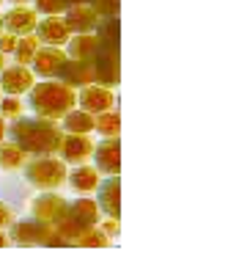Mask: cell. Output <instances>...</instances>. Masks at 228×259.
Instances as JSON below:
<instances>
[{
    "label": "cell",
    "mask_w": 228,
    "mask_h": 259,
    "mask_svg": "<svg viewBox=\"0 0 228 259\" xmlns=\"http://www.w3.org/2000/svg\"><path fill=\"white\" fill-rule=\"evenodd\" d=\"M72 245H83V248H104V245H110V237L102 229L91 226V229H85Z\"/></svg>",
    "instance_id": "24"
},
{
    "label": "cell",
    "mask_w": 228,
    "mask_h": 259,
    "mask_svg": "<svg viewBox=\"0 0 228 259\" xmlns=\"http://www.w3.org/2000/svg\"><path fill=\"white\" fill-rule=\"evenodd\" d=\"M69 9L66 0H36V11L39 14H47V17H58Z\"/></svg>",
    "instance_id": "26"
},
{
    "label": "cell",
    "mask_w": 228,
    "mask_h": 259,
    "mask_svg": "<svg viewBox=\"0 0 228 259\" xmlns=\"http://www.w3.org/2000/svg\"><path fill=\"white\" fill-rule=\"evenodd\" d=\"M0 3H3V0H0Z\"/></svg>",
    "instance_id": "38"
},
{
    "label": "cell",
    "mask_w": 228,
    "mask_h": 259,
    "mask_svg": "<svg viewBox=\"0 0 228 259\" xmlns=\"http://www.w3.org/2000/svg\"><path fill=\"white\" fill-rule=\"evenodd\" d=\"M30 85H33V72L28 66L17 64V66H9V69L0 72V89L11 97L25 94V91H30Z\"/></svg>",
    "instance_id": "12"
},
{
    "label": "cell",
    "mask_w": 228,
    "mask_h": 259,
    "mask_svg": "<svg viewBox=\"0 0 228 259\" xmlns=\"http://www.w3.org/2000/svg\"><path fill=\"white\" fill-rule=\"evenodd\" d=\"M11 3H20L22 6V3H28V0H11Z\"/></svg>",
    "instance_id": "36"
},
{
    "label": "cell",
    "mask_w": 228,
    "mask_h": 259,
    "mask_svg": "<svg viewBox=\"0 0 228 259\" xmlns=\"http://www.w3.org/2000/svg\"><path fill=\"white\" fill-rule=\"evenodd\" d=\"M36 22H39L36 11L25 9V6L11 9L9 14L3 17V28H6V33H11V36H30L36 30Z\"/></svg>",
    "instance_id": "14"
},
{
    "label": "cell",
    "mask_w": 228,
    "mask_h": 259,
    "mask_svg": "<svg viewBox=\"0 0 228 259\" xmlns=\"http://www.w3.org/2000/svg\"><path fill=\"white\" fill-rule=\"evenodd\" d=\"M91 152H94V144H91L88 135H75V133H69V135H64V141H61L58 155H61V160H64V163L80 165V163H85V160L91 157Z\"/></svg>",
    "instance_id": "9"
},
{
    "label": "cell",
    "mask_w": 228,
    "mask_h": 259,
    "mask_svg": "<svg viewBox=\"0 0 228 259\" xmlns=\"http://www.w3.org/2000/svg\"><path fill=\"white\" fill-rule=\"evenodd\" d=\"M66 53L64 50H58V47H41V50H36L33 55V61H30V72L33 75H39V77H58L61 75V69H64V64H66Z\"/></svg>",
    "instance_id": "6"
},
{
    "label": "cell",
    "mask_w": 228,
    "mask_h": 259,
    "mask_svg": "<svg viewBox=\"0 0 228 259\" xmlns=\"http://www.w3.org/2000/svg\"><path fill=\"white\" fill-rule=\"evenodd\" d=\"M77 102V94L72 85L64 83H52V80H44V83H33L30 85V97L28 105L39 119L55 121V119H64Z\"/></svg>",
    "instance_id": "2"
},
{
    "label": "cell",
    "mask_w": 228,
    "mask_h": 259,
    "mask_svg": "<svg viewBox=\"0 0 228 259\" xmlns=\"http://www.w3.org/2000/svg\"><path fill=\"white\" fill-rule=\"evenodd\" d=\"M94 69V83L99 85H116L119 83V45H104L99 41V50L88 61Z\"/></svg>",
    "instance_id": "4"
},
{
    "label": "cell",
    "mask_w": 228,
    "mask_h": 259,
    "mask_svg": "<svg viewBox=\"0 0 228 259\" xmlns=\"http://www.w3.org/2000/svg\"><path fill=\"white\" fill-rule=\"evenodd\" d=\"M66 3H69V9H72V6H85L88 0H66Z\"/></svg>",
    "instance_id": "34"
},
{
    "label": "cell",
    "mask_w": 228,
    "mask_h": 259,
    "mask_svg": "<svg viewBox=\"0 0 228 259\" xmlns=\"http://www.w3.org/2000/svg\"><path fill=\"white\" fill-rule=\"evenodd\" d=\"M0 30H3V17H0Z\"/></svg>",
    "instance_id": "37"
},
{
    "label": "cell",
    "mask_w": 228,
    "mask_h": 259,
    "mask_svg": "<svg viewBox=\"0 0 228 259\" xmlns=\"http://www.w3.org/2000/svg\"><path fill=\"white\" fill-rule=\"evenodd\" d=\"M3 138H6V121H3V116H0V144H3Z\"/></svg>",
    "instance_id": "32"
},
{
    "label": "cell",
    "mask_w": 228,
    "mask_h": 259,
    "mask_svg": "<svg viewBox=\"0 0 228 259\" xmlns=\"http://www.w3.org/2000/svg\"><path fill=\"white\" fill-rule=\"evenodd\" d=\"M88 6L99 17H119V0H88Z\"/></svg>",
    "instance_id": "27"
},
{
    "label": "cell",
    "mask_w": 228,
    "mask_h": 259,
    "mask_svg": "<svg viewBox=\"0 0 228 259\" xmlns=\"http://www.w3.org/2000/svg\"><path fill=\"white\" fill-rule=\"evenodd\" d=\"M36 50H39V39H36L33 33L30 36H22V39H17V50H14V58H17V64L20 66H25L33 61V55Z\"/></svg>",
    "instance_id": "22"
},
{
    "label": "cell",
    "mask_w": 228,
    "mask_h": 259,
    "mask_svg": "<svg viewBox=\"0 0 228 259\" xmlns=\"http://www.w3.org/2000/svg\"><path fill=\"white\" fill-rule=\"evenodd\" d=\"M119 193H121L119 177H107V180H102L99 188H96V207H99V212H104L107 218H121Z\"/></svg>",
    "instance_id": "11"
},
{
    "label": "cell",
    "mask_w": 228,
    "mask_h": 259,
    "mask_svg": "<svg viewBox=\"0 0 228 259\" xmlns=\"http://www.w3.org/2000/svg\"><path fill=\"white\" fill-rule=\"evenodd\" d=\"M9 229H11V240H14L17 245H39V224H36L33 218L14 221Z\"/></svg>",
    "instance_id": "18"
},
{
    "label": "cell",
    "mask_w": 228,
    "mask_h": 259,
    "mask_svg": "<svg viewBox=\"0 0 228 259\" xmlns=\"http://www.w3.org/2000/svg\"><path fill=\"white\" fill-rule=\"evenodd\" d=\"M94 130H99L104 138H119V130H121V119L116 110H104L94 119Z\"/></svg>",
    "instance_id": "21"
},
{
    "label": "cell",
    "mask_w": 228,
    "mask_h": 259,
    "mask_svg": "<svg viewBox=\"0 0 228 259\" xmlns=\"http://www.w3.org/2000/svg\"><path fill=\"white\" fill-rule=\"evenodd\" d=\"M58 77L64 85H91L94 83V69H91L88 61H66Z\"/></svg>",
    "instance_id": "15"
},
{
    "label": "cell",
    "mask_w": 228,
    "mask_h": 259,
    "mask_svg": "<svg viewBox=\"0 0 228 259\" xmlns=\"http://www.w3.org/2000/svg\"><path fill=\"white\" fill-rule=\"evenodd\" d=\"M66 182H69L77 193H94V190L99 188V174H96V168H91V165H77L72 174H66Z\"/></svg>",
    "instance_id": "17"
},
{
    "label": "cell",
    "mask_w": 228,
    "mask_h": 259,
    "mask_svg": "<svg viewBox=\"0 0 228 259\" xmlns=\"http://www.w3.org/2000/svg\"><path fill=\"white\" fill-rule=\"evenodd\" d=\"M28 160L30 157L17 144H11V141H9V144H0V168H3V171H20Z\"/></svg>",
    "instance_id": "19"
},
{
    "label": "cell",
    "mask_w": 228,
    "mask_h": 259,
    "mask_svg": "<svg viewBox=\"0 0 228 259\" xmlns=\"http://www.w3.org/2000/svg\"><path fill=\"white\" fill-rule=\"evenodd\" d=\"M94 160H96V171H102V174H110L116 177L121 168V144L119 138H104L102 144L94 146Z\"/></svg>",
    "instance_id": "8"
},
{
    "label": "cell",
    "mask_w": 228,
    "mask_h": 259,
    "mask_svg": "<svg viewBox=\"0 0 228 259\" xmlns=\"http://www.w3.org/2000/svg\"><path fill=\"white\" fill-rule=\"evenodd\" d=\"M66 212H69V201L64 196L44 193L33 201V221L41 226H58L66 218Z\"/></svg>",
    "instance_id": "5"
},
{
    "label": "cell",
    "mask_w": 228,
    "mask_h": 259,
    "mask_svg": "<svg viewBox=\"0 0 228 259\" xmlns=\"http://www.w3.org/2000/svg\"><path fill=\"white\" fill-rule=\"evenodd\" d=\"M64 14H66L64 17L66 28H69V33H75V36L77 33H94L96 25H99V20H102L88 3L85 6H72V9H66Z\"/></svg>",
    "instance_id": "10"
},
{
    "label": "cell",
    "mask_w": 228,
    "mask_h": 259,
    "mask_svg": "<svg viewBox=\"0 0 228 259\" xmlns=\"http://www.w3.org/2000/svg\"><path fill=\"white\" fill-rule=\"evenodd\" d=\"M9 141L17 144L28 157H55L64 141V130L55 127V121L47 119H30V116H20L11 121V127L6 130Z\"/></svg>",
    "instance_id": "1"
},
{
    "label": "cell",
    "mask_w": 228,
    "mask_h": 259,
    "mask_svg": "<svg viewBox=\"0 0 228 259\" xmlns=\"http://www.w3.org/2000/svg\"><path fill=\"white\" fill-rule=\"evenodd\" d=\"M36 39L44 41L47 47H61L69 41V28H66L64 20H58V17H47V20H39L36 22Z\"/></svg>",
    "instance_id": "13"
},
{
    "label": "cell",
    "mask_w": 228,
    "mask_h": 259,
    "mask_svg": "<svg viewBox=\"0 0 228 259\" xmlns=\"http://www.w3.org/2000/svg\"><path fill=\"white\" fill-rule=\"evenodd\" d=\"M94 36L99 41H104V45H119V20L116 17H102Z\"/></svg>",
    "instance_id": "23"
},
{
    "label": "cell",
    "mask_w": 228,
    "mask_h": 259,
    "mask_svg": "<svg viewBox=\"0 0 228 259\" xmlns=\"http://www.w3.org/2000/svg\"><path fill=\"white\" fill-rule=\"evenodd\" d=\"M39 245H47V248H52V245H55V248H58V245H72V243L58 229H55V226H41L39 224Z\"/></svg>",
    "instance_id": "25"
},
{
    "label": "cell",
    "mask_w": 228,
    "mask_h": 259,
    "mask_svg": "<svg viewBox=\"0 0 228 259\" xmlns=\"http://www.w3.org/2000/svg\"><path fill=\"white\" fill-rule=\"evenodd\" d=\"M25 171V182L39 190H58L66 182V165L64 160L55 157H33L22 165Z\"/></svg>",
    "instance_id": "3"
},
{
    "label": "cell",
    "mask_w": 228,
    "mask_h": 259,
    "mask_svg": "<svg viewBox=\"0 0 228 259\" xmlns=\"http://www.w3.org/2000/svg\"><path fill=\"white\" fill-rule=\"evenodd\" d=\"M102 232L107 234V237H116V234H119V218H110L107 224L102 226Z\"/></svg>",
    "instance_id": "31"
},
{
    "label": "cell",
    "mask_w": 228,
    "mask_h": 259,
    "mask_svg": "<svg viewBox=\"0 0 228 259\" xmlns=\"http://www.w3.org/2000/svg\"><path fill=\"white\" fill-rule=\"evenodd\" d=\"M6 69V61H3V53H0V72Z\"/></svg>",
    "instance_id": "35"
},
{
    "label": "cell",
    "mask_w": 228,
    "mask_h": 259,
    "mask_svg": "<svg viewBox=\"0 0 228 259\" xmlns=\"http://www.w3.org/2000/svg\"><path fill=\"white\" fill-rule=\"evenodd\" d=\"M14 209H11L9 204H3V201H0V229H9L11 224H14Z\"/></svg>",
    "instance_id": "29"
},
{
    "label": "cell",
    "mask_w": 228,
    "mask_h": 259,
    "mask_svg": "<svg viewBox=\"0 0 228 259\" xmlns=\"http://www.w3.org/2000/svg\"><path fill=\"white\" fill-rule=\"evenodd\" d=\"M0 113L11 116V119H20L22 116V102L17 100V97H6V100L0 102Z\"/></svg>",
    "instance_id": "28"
},
{
    "label": "cell",
    "mask_w": 228,
    "mask_h": 259,
    "mask_svg": "<svg viewBox=\"0 0 228 259\" xmlns=\"http://www.w3.org/2000/svg\"><path fill=\"white\" fill-rule=\"evenodd\" d=\"M64 130H69L75 135H85L94 130V116L85 113V110H69L64 116Z\"/></svg>",
    "instance_id": "20"
},
{
    "label": "cell",
    "mask_w": 228,
    "mask_h": 259,
    "mask_svg": "<svg viewBox=\"0 0 228 259\" xmlns=\"http://www.w3.org/2000/svg\"><path fill=\"white\" fill-rule=\"evenodd\" d=\"M6 245H9V234L0 232V248H6Z\"/></svg>",
    "instance_id": "33"
},
{
    "label": "cell",
    "mask_w": 228,
    "mask_h": 259,
    "mask_svg": "<svg viewBox=\"0 0 228 259\" xmlns=\"http://www.w3.org/2000/svg\"><path fill=\"white\" fill-rule=\"evenodd\" d=\"M77 102H80V108H83L85 113L99 116V113H104V110L113 108L116 97H113V91L104 89V85H85V89L80 91Z\"/></svg>",
    "instance_id": "7"
},
{
    "label": "cell",
    "mask_w": 228,
    "mask_h": 259,
    "mask_svg": "<svg viewBox=\"0 0 228 259\" xmlns=\"http://www.w3.org/2000/svg\"><path fill=\"white\" fill-rule=\"evenodd\" d=\"M17 50V36H11V33H0V53H14Z\"/></svg>",
    "instance_id": "30"
},
{
    "label": "cell",
    "mask_w": 228,
    "mask_h": 259,
    "mask_svg": "<svg viewBox=\"0 0 228 259\" xmlns=\"http://www.w3.org/2000/svg\"><path fill=\"white\" fill-rule=\"evenodd\" d=\"M66 45H69V55H66L69 61H91L99 50V39L94 33H77Z\"/></svg>",
    "instance_id": "16"
}]
</instances>
